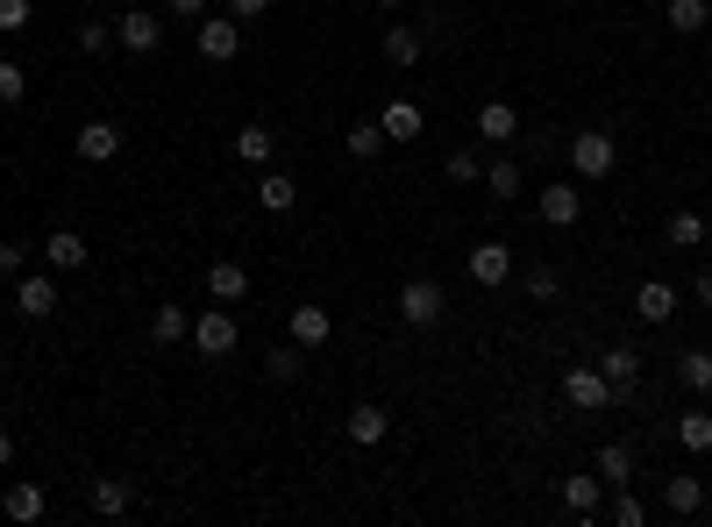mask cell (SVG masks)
I'll use <instances>...</instances> for the list:
<instances>
[{
    "instance_id": "1",
    "label": "cell",
    "mask_w": 712,
    "mask_h": 527,
    "mask_svg": "<svg viewBox=\"0 0 712 527\" xmlns=\"http://www.w3.org/2000/svg\"><path fill=\"white\" fill-rule=\"evenodd\" d=\"M570 172H578L584 186L613 178V172H620V143H613L605 129H584V135H570Z\"/></svg>"
},
{
    "instance_id": "2",
    "label": "cell",
    "mask_w": 712,
    "mask_h": 527,
    "mask_svg": "<svg viewBox=\"0 0 712 527\" xmlns=\"http://www.w3.org/2000/svg\"><path fill=\"white\" fill-rule=\"evenodd\" d=\"M442 314H449V299H442V285H435V278H406L399 285V321L406 328H435Z\"/></svg>"
},
{
    "instance_id": "3",
    "label": "cell",
    "mask_w": 712,
    "mask_h": 527,
    "mask_svg": "<svg viewBox=\"0 0 712 527\" xmlns=\"http://www.w3.org/2000/svg\"><path fill=\"white\" fill-rule=\"evenodd\" d=\"M563 399H570V406H584V414H599V406H620L599 364H570V371H563Z\"/></svg>"
},
{
    "instance_id": "4",
    "label": "cell",
    "mask_w": 712,
    "mask_h": 527,
    "mask_svg": "<svg viewBox=\"0 0 712 527\" xmlns=\"http://www.w3.org/2000/svg\"><path fill=\"white\" fill-rule=\"evenodd\" d=\"M193 350H200V356H229V350H235V314H229V307L193 314Z\"/></svg>"
},
{
    "instance_id": "5",
    "label": "cell",
    "mask_w": 712,
    "mask_h": 527,
    "mask_svg": "<svg viewBox=\"0 0 712 527\" xmlns=\"http://www.w3.org/2000/svg\"><path fill=\"white\" fill-rule=\"evenodd\" d=\"M235 51H242V22L235 14H200V57L207 65H229Z\"/></svg>"
},
{
    "instance_id": "6",
    "label": "cell",
    "mask_w": 712,
    "mask_h": 527,
    "mask_svg": "<svg viewBox=\"0 0 712 527\" xmlns=\"http://www.w3.org/2000/svg\"><path fill=\"white\" fill-rule=\"evenodd\" d=\"M14 314H22V321H51V314H57V278L22 271V278H14Z\"/></svg>"
},
{
    "instance_id": "7",
    "label": "cell",
    "mask_w": 712,
    "mask_h": 527,
    "mask_svg": "<svg viewBox=\"0 0 712 527\" xmlns=\"http://www.w3.org/2000/svg\"><path fill=\"white\" fill-rule=\"evenodd\" d=\"M72 150H79L86 164H108V157H121V122H108V114L79 122V135H72Z\"/></svg>"
},
{
    "instance_id": "8",
    "label": "cell",
    "mask_w": 712,
    "mask_h": 527,
    "mask_svg": "<svg viewBox=\"0 0 712 527\" xmlns=\"http://www.w3.org/2000/svg\"><path fill=\"white\" fill-rule=\"evenodd\" d=\"M114 43H121L129 57H150V51L164 43V22H157V14H143V8H129V14L114 22Z\"/></svg>"
},
{
    "instance_id": "9",
    "label": "cell",
    "mask_w": 712,
    "mask_h": 527,
    "mask_svg": "<svg viewBox=\"0 0 712 527\" xmlns=\"http://www.w3.org/2000/svg\"><path fill=\"white\" fill-rule=\"evenodd\" d=\"M541 221H549V229H578L584 221V193L578 186H541Z\"/></svg>"
},
{
    "instance_id": "10",
    "label": "cell",
    "mask_w": 712,
    "mask_h": 527,
    "mask_svg": "<svg viewBox=\"0 0 712 527\" xmlns=\"http://www.w3.org/2000/svg\"><path fill=\"white\" fill-rule=\"evenodd\" d=\"M471 278L484 285V293H499V285L513 278V250H506V243H478V250H471Z\"/></svg>"
},
{
    "instance_id": "11",
    "label": "cell",
    "mask_w": 712,
    "mask_h": 527,
    "mask_svg": "<svg viewBox=\"0 0 712 527\" xmlns=\"http://www.w3.org/2000/svg\"><path fill=\"white\" fill-rule=\"evenodd\" d=\"M285 328H293L299 350H328V336H336V314H328V307H293V321H285Z\"/></svg>"
},
{
    "instance_id": "12",
    "label": "cell",
    "mask_w": 712,
    "mask_h": 527,
    "mask_svg": "<svg viewBox=\"0 0 712 527\" xmlns=\"http://www.w3.org/2000/svg\"><path fill=\"white\" fill-rule=\"evenodd\" d=\"M86 257H94V250H86L79 229H51V235H43V264H51V271H79Z\"/></svg>"
},
{
    "instance_id": "13",
    "label": "cell",
    "mask_w": 712,
    "mask_h": 527,
    "mask_svg": "<svg viewBox=\"0 0 712 527\" xmlns=\"http://www.w3.org/2000/svg\"><path fill=\"white\" fill-rule=\"evenodd\" d=\"M43 506H51V499H43V485H29V477H14V485L8 492H0V514H8V520H43Z\"/></svg>"
},
{
    "instance_id": "14",
    "label": "cell",
    "mask_w": 712,
    "mask_h": 527,
    "mask_svg": "<svg viewBox=\"0 0 712 527\" xmlns=\"http://www.w3.org/2000/svg\"><path fill=\"white\" fill-rule=\"evenodd\" d=\"M662 506H670L677 520L705 514V477H662Z\"/></svg>"
},
{
    "instance_id": "15",
    "label": "cell",
    "mask_w": 712,
    "mask_h": 527,
    "mask_svg": "<svg viewBox=\"0 0 712 527\" xmlns=\"http://www.w3.org/2000/svg\"><path fill=\"white\" fill-rule=\"evenodd\" d=\"M86 499H94L100 520H121L135 506V492H129V477H94V492H86Z\"/></svg>"
},
{
    "instance_id": "16",
    "label": "cell",
    "mask_w": 712,
    "mask_h": 527,
    "mask_svg": "<svg viewBox=\"0 0 712 527\" xmlns=\"http://www.w3.org/2000/svg\"><path fill=\"white\" fill-rule=\"evenodd\" d=\"M207 293H215L221 307H235V299H250V271H242L235 257H221L215 271H207Z\"/></svg>"
},
{
    "instance_id": "17",
    "label": "cell",
    "mask_w": 712,
    "mask_h": 527,
    "mask_svg": "<svg viewBox=\"0 0 712 527\" xmlns=\"http://www.w3.org/2000/svg\"><path fill=\"white\" fill-rule=\"evenodd\" d=\"M385 435H392V414H385V406H371V399H363V406H350V442H357V449L385 442Z\"/></svg>"
},
{
    "instance_id": "18",
    "label": "cell",
    "mask_w": 712,
    "mask_h": 527,
    "mask_svg": "<svg viewBox=\"0 0 712 527\" xmlns=\"http://www.w3.org/2000/svg\"><path fill=\"white\" fill-rule=\"evenodd\" d=\"M256 207H264V215H293V207H299V186L285 172H264V178H256Z\"/></svg>"
},
{
    "instance_id": "19",
    "label": "cell",
    "mask_w": 712,
    "mask_h": 527,
    "mask_svg": "<svg viewBox=\"0 0 712 527\" xmlns=\"http://www.w3.org/2000/svg\"><path fill=\"white\" fill-rule=\"evenodd\" d=\"M377 122H385V135H392V143H414V135L428 129V114H420L414 100H385V114H377Z\"/></svg>"
},
{
    "instance_id": "20",
    "label": "cell",
    "mask_w": 712,
    "mask_h": 527,
    "mask_svg": "<svg viewBox=\"0 0 712 527\" xmlns=\"http://www.w3.org/2000/svg\"><path fill=\"white\" fill-rule=\"evenodd\" d=\"M599 371H605V385H613V399H627L634 378H642V356H634V350H605Z\"/></svg>"
},
{
    "instance_id": "21",
    "label": "cell",
    "mask_w": 712,
    "mask_h": 527,
    "mask_svg": "<svg viewBox=\"0 0 712 527\" xmlns=\"http://www.w3.org/2000/svg\"><path fill=\"white\" fill-rule=\"evenodd\" d=\"M478 135L484 143H513V135H521V114H513L506 100H484L478 108Z\"/></svg>"
},
{
    "instance_id": "22",
    "label": "cell",
    "mask_w": 712,
    "mask_h": 527,
    "mask_svg": "<svg viewBox=\"0 0 712 527\" xmlns=\"http://www.w3.org/2000/svg\"><path fill=\"white\" fill-rule=\"evenodd\" d=\"M592 471H599L613 492H620V485H634V449H627V442H605L599 457H592Z\"/></svg>"
},
{
    "instance_id": "23",
    "label": "cell",
    "mask_w": 712,
    "mask_h": 527,
    "mask_svg": "<svg viewBox=\"0 0 712 527\" xmlns=\"http://www.w3.org/2000/svg\"><path fill=\"white\" fill-rule=\"evenodd\" d=\"M186 336H193L186 307H178V299H164V307L150 314V342H164V350H172V342H186Z\"/></svg>"
},
{
    "instance_id": "24",
    "label": "cell",
    "mask_w": 712,
    "mask_h": 527,
    "mask_svg": "<svg viewBox=\"0 0 712 527\" xmlns=\"http://www.w3.org/2000/svg\"><path fill=\"white\" fill-rule=\"evenodd\" d=\"M420 51H428V36H420L414 22H392L385 29V57H392V65H420Z\"/></svg>"
},
{
    "instance_id": "25",
    "label": "cell",
    "mask_w": 712,
    "mask_h": 527,
    "mask_svg": "<svg viewBox=\"0 0 712 527\" xmlns=\"http://www.w3.org/2000/svg\"><path fill=\"white\" fill-rule=\"evenodd\" d=\"M599 492H605V477H599V471H592V477H584V471H578V477H563V506H570V514H584V520L599 514Z\"/></svg>"
},
{
    "instance_id": "26",
    "label": "cell",
    "mask_w": 712,
    "mask_h": 527,
    "mask_svg": "<svg viewBox=\"0 0 712 527\" xmlns=\"http://www.w3.org/2000/svg\"><path fill=\"white\" fill-rule=\"evenodd\" d=\"M662 22H670L677 36H699V29L712 22V8L705 0H662Z\"/></svg>"
},
{
    "instance_id": "27",
    "label": "cell",
    "mask_w": 712,
    "mask_h": 527,
    "mask_svg": "<svg viewBox=\"0 0 712 527\" xmlns=\"http://www.w3.org/2000/svg\"><path fill=\"white\" fill-rule=\"evenodd\" d=\"M634 314H642V321H670V314H677V293L662 278H648L642 293H634Z\"/></svg>"
},
{
    "instance_id": "28",
    "label": "cell",
    "mask_w": 712,
    "mask_h": 527,
    "mask_svg": "<svg viewBox=\"0 0 712 527\" xmlns=\"http://www.w3.org/2000/svg\"><path fill=\"white\" fill-rule=\"evenodd\" d=\"M235 157L242 164H271V157H278V135H271L264 122H250V129L235 135Z\"/></svg>"
},
{
    "instance_id": "29",
    "label": "cell",
    "mask_w": 712,
    "mask_h": 527,
    "mask_svg": "<svg viewBox=\"0 0 712 527\" xmlns=\"http://www.w3.org/2000/svg\"><path fill=\"white\" fill-rule=\"evenodd\" d=\"M677 385H684V393H712V350H684L677 356Z\"/></svg>"
},
{
    "instance_id": "30",
    "label": "cell",
    "mask_w": 712,
    "mask_h": 527,
    "mask_svg": "<svg viewBox=\"0 0 712 527\" xmlns=\"http://www.w3.org/2000/svg\"><path fill=\"white\" fill-rule=\"evenodd\" d=\"M705 243V215L699 207H677L670 215V250H699Z\"/></svg>"
},
{
    "instance_id": "31",
    "label": "cell",
    "mask_w": 712,
    "mask_h": 527,
    "mask_svg": "<svg viewBox=\"0 0 712 527\" xmlns=\"http://www.w3.org/2000/svg\"><path fill=\"white\" fill-rule=\"evenodd\" d=\"M677 442H684L691 457H705V449H712V414H705V406H691V414L677 420Z\"/></svg>"
},
{
    "instance_id": "32",
    "label": "cell",
    "mask_w": 712,
    "mask_h": 527,
    "mask_svg": "<svg viewBox=\"0 0 712 527\" xmlns=\"http://www.w3.org/2000/svg\"><path fill=\"white\" fill-rule=\"evenodd\" d=\"M392 143V135H385V122H357L350 135H342V150H350V157L363 164V157H377V150H385Z\"/></svg>"
},
{
    "instance_id": "33",
    "label": "cell",
    "mask_w": 712,
    "mask_h": 527,
    "mask_svg": "<svg viewBox=\"0 0 712 527\" xmlns=\"http://www.w3.org/2000/svg\"><path fill=\"white\" fill-rule=\"evenodd\" d=\"M484 186H492V200H521V164H513V157L484 164Z\"/></svg>"
},
{
    "instance_id": "34",
    "label": "cell",
    "mask_w": 712,
    "mask_h": 527,
    "mask_svg": "<svg viewBox=\"0 0 712 527\" xmlns=\"http://www.w3.org/2000/svg\"><path fill=\"white\" fill-rule=\"evenodd\" d=\"M264 371H271L278 385H293L299 371H307V350H299V342H285V350H271V356H264Z\"/></svg>"
},
{
    "instance_id": "35",
    "label": "cell",
    "mask_w": 712,
    "mask_h": 527,
    "mask_svg": "<svg viewBox=\"0 0 712 527\" xmlns=\"http://www.w3.org/2000/svg\"><path fill=\"white\" fill-rule=\"evenodd\" d=\"M449 178H457V186H484V157L478 150H449V164H442Z\"/></svg>"
},
{
    "instance_id": "36",
    "label": "cell",
    "mask_w": 712,
    "mask_h": 527,
    "mask_svg": "<svg viewBox=\"0 0 712 527\" xmlns=\"http://www.w3.org/2000/svg\"><path fill=\"white\" fill-rule=\"evenodd\" d=\"M605 520H613V527H642V520H648L642 492H634V485H620V499H613V514H605Z\"/></svg>"
},
{
    "instance_id": "37",
    "label": "cell",
    "mask_w": 712,
    "mask_h": 527,
    "mask_svg": "<svg viewBox=\"0 0 712 527\" xmlns=\"http://www.w3.org/2000/svg\"><path fill=\"white\" fill-rule=\"evenodd\" d=\"M556 293H563V278H556V264H527V299H541V307H549Z\"/></svg>"
},
{
    "instance_id": "38",
    "label": "cell",
    "mask_w": 712,
    "mask_h": 527,
    "mask_svg": "<svg viewBox=\"0 0 712 527\" xmlns=\"http://www.w3.org/2000/svg\"><path fill=\"white\" fill-rule=\"evenodd\" d=\"M22 94H29V72L14 65V57H0V108H14Z\"/></svg>"
},
{
    "instance_id": "39",
    "label": "cell",
    "mask_w": 712,
    "mask_h": 527,
    "mask_svg": "<svg viewBox=\"0 0 712 527\" xmlns=\"http://www.w3.org/2000/svg\"><path fill=\"white\" fill-rule=\"evenodd\" d=\"M29 14H36L29 0H0V36H22V29H29Z\"/></svg>"
},
{
    "instance_id": "40",
    "label": "cell",
    "mask_w": 712,
    "mask_h": 527,
    "mask_svg": "<svg viewBox=\"0 0 712 527\" xmlns=\"http://www.w3.org/2000/svg\"><path fill=\"white\" fill-rule=\"evenodd\" d=\"M29 271V250L22 243H0V278H22Z\"/></svg>"
},
{
    "instance_id": "41",
    "label": "cell",
    "mask_w": 712,
    "mask_h": 527,
    "mask_svg": "<svg viewBox=\"0 0 712 527\" xmlns=\"http://www.w3.org/2000/svg\"><path fill=\"white\" fill-rule=\"evenodd\" d=\"M108 43H114L108 22H86V29H79V51H108Z\"/></svg>"
},
{
    "instance_id": "42",
    "label": "cell",
    "mask_w": 712,
    "mask_h": 527,
    "mask_svg": "<svg viewBox=\"0 0 712 527\" xmlns=\"http://www.w3.org/2000/svg\"><path fill=\"white\" fill-rule=\"evenodd\" d=\"M229 14H235V22H264L271 0H229Z\"/></svg>"
},
{
    "instance_id": "43",
    "label": "cell",
    "mask_w": 712,
    "mask_h": 527,
    "mask_svg": "<svg viewBox=\"0 0 712 527\" xmlns=\"http://www.w3.org/2000/svg\"><path fill=\"white\" fill-rule=\"evenodd\" d=\"M172 14H178V22H200V14H207V0H172Z\"/></svg>"
},
{
    "instance_id": "44",
    "label": "cell",
    "mask_w": 712,
    "mask_h": 527,
    "mask_svg": "<svg viewBox=\"0 0 712 527\" xmlns=\"http://www.w3.org/2000/svg\"><path fill=\"white\" fill-rule=\"evenodd\" d=\"M14 463V428H0V471Z\"/></svg>"
},
{
    "instance_id": "45",
    "label": "cell",
    "mask_w": 712,
    "mask_h": 527,
    "mask_svg": "<svg viewBox=\"0 0 712 527\" xmlns=\"http://www.w3.org/2000/svg\"><path fill=\"white\" fill-rule=\"evenodd\" d=\"M699 307L712 314V271H699Z\"/></svg>"
},
{
    "instance_id": "46",
    "label": "cell",
    "mask_w": 712,
    "mask_h": 527,
    "mask_svg": "<svg viewBox=\"0 0 712 527\" xmlns=\"http://www.w3.org/2000/svg\"><path fill=\"white\" fill-rule=\"evenodd\" d=\"M377 8H399V0H377Z\"/></svg>"
},
{
    "instance_id": "47",
    "label": "cell",
    "mask_w": 712,
    "mask_h": 527,
    "mask_svg": "<svg viewBox=\"0 0 712 527\" xmlns=\"http://www.w3.org/2000/svg\"><path fill=\"white\" fill-rule=\"evenodd\" d=\"M642 8H662V0H642Z\"/></svg>"
}]
</instances>
